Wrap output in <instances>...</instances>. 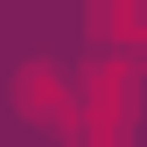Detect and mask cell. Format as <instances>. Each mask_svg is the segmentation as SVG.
<instances>
[{
    "instance_id": "1",
    "label": "cell",
    "mask_w": 147,
    "mask_h": 147,
    "mask_svg": "<svg viewBox=\"0 0 147 147\" xmlns=\"http://www.w3.org/2000/svg\"><path fill=\"white\" fill-rule=\"evenodd\" d=\"M7 98H14V112L28 126H42V133H77L84 126V91L70 84L56 63H21L14 84H7Z\"/></svg>"
}]
</instances>
